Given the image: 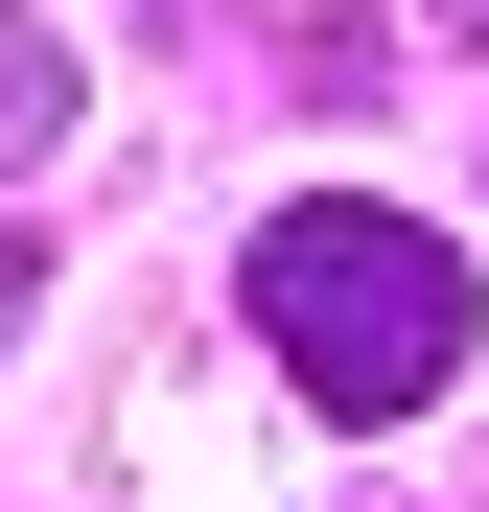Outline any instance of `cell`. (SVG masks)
Segmentation results:
<instances>
[{
  "mask_svg": "<svg viewBox=\"0 0 489 512\" xmlns=\"http://www.w3.org/2000/svg\"><path fill=\"white\" fill-rule=\"evenodd\" d=\"M233 326H257V373L303 419H420L466 373V256L420 210H373V187H303V210H257V256H233Z\"/></svg>",
  "mask_w": 489,
  "mask_h": 512,
  "instance_id": "obj_1",
  "label": "cell"
},
{
  "mask_svg": "<svg viewBox=\"0 0 489 512\" xmlns=\"http://www.w3.org/2000/svg\"><path fill=\"white\" fill-rule=\"evenodd\" d=\"M443 24H466V47H489V0H443Z\"/></svg>",
  "mask_w": 489,
  "mask_h": 512,
  "instance_id": "obj_5",
  "label": "cell"
},
{
  "mask_svg": "<svg viewBox=\"0 0 489 512\" xmlns=\"http://www.w3.org/2000/svg\"><path fill=\"white\" fill-rule=\"evenodd\" d=\"M24 163H70V47L0 0V187H24Z\"/></svg>",
  "mask_w": 489,
  "mask_h": 512,
  "instance_id": "obj_3",
  "label": "cell"
},
{
  "mask_svg": "<svg viewBox=\"0 0 489 512\" xmlns=\"http://www.w3.org/2000/svg\"><path fill=\"white\" fill-rule=\"evenodd\" d=\"M24 326H47V233L0 210V350H24Z\"/></svg>",
  "mask_w": 489,
  "mask_h": 512,
  "instance_id": "obj_4",
  "label": "cell"
},
{
  "mask_svg": "<svg viewBox=\"0 0 489 512\" xmlns=\"http://www.w3.org/2000/svg\"><path fill=\"white\" fill-rule=\"evenodd\" d=\"M94 443H117V489H140V512H257V373H210V350H140Z\"/></svg>",
  "mask_w": 489,
  "mask_h": 512,
  "instance_id": "obj_2",
  "label": "cell"
}]
</instances>
